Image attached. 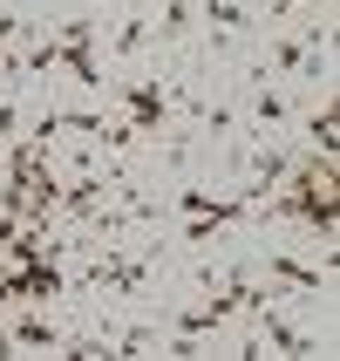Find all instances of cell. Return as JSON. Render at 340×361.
<instances>
[{
	"label": "cell",
	"instance_id": "6da1fadb",
	"mask_svg": "<svg viewBox=\"0 0 340 361\" xmlns=\"http://www.w3.org/2000/svg\"><path fill=\"white\" fill-rule=\"evenodd\" d=\"M116 102H122V123H130L137 137H163V130H170V116H177L170 82H122Z\"/></svg>",
	"mask_w": 340,
	"mask_h": 361
},
{
	"label": "cell",
	"instance_id": "7a4b0ae2",
	"mask_svg": "<svg viewBox=\"0 0 340 361\" xmlns=\"http://www.w3.org/2000/svg\"><path fill=\"white\" fill-rule=\"evenodd\" d=\"M306 137H313V150H320V157H334V143H340V123H334V109H320V116L306 123Z\"/></svg>",
	"mask_w": 340,
	"mask_h": 361
}]
</instances>
